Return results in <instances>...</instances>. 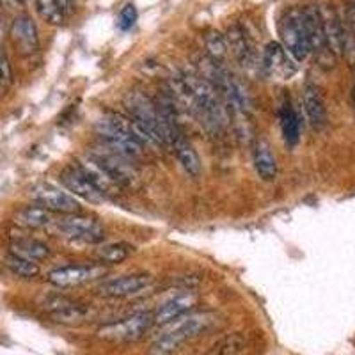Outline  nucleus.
I'll list each match as a JSON object with an SVG mask.
<instances>
[{"label":"nucleus","mask_w":355,"mask_h":355,"mask_svg":"<svg viewBox=\"0 0 355 355\" xmlns=\"http://www.w3.org/2000/svg\"><path fill=\"white\" fill-rule=\"evenodd\" d=\"M155 323V316L148 311H139L133 315L126 316L123 320L109 323L105 327H101L98 331L100 338L110 339V341H123V343H132V341H139L148 334L151 325Z\"/></svg>","instance_id":"39448f33"},{"label":"nucleus","mask_w":355,"mask_h":355,"mask_svg":"<svg viewBox=\"0 0 355 355\" xmlns=\"http://www.w3.org/2000/svg\"><path fill=\"white\" fill-rule=\"evenodd\" d=\"M11 254L20 256L28 261L40 263L50 256V249L46 243L34 239H17L11 242Z\"/></svg>","instance_id":"412c9836"},{"label":"nucleus","mask_w":355,"mask_h":355,"mask_svg":"<svg viewBox=\"0 0 355 355\" xmlns=\"http://www.w3.org/2000/svg\"><path fill=\"white\" fill-rule=\"evenodd\" d=\"M57 234H61L62 239L71 240L77 243H100L105 239V227L98 218L87 217L80 214L64 215L59 220H53L52 226Z\"/></svg>","instance_id":"7ed1b4c3"},{"label":"nucleus","mask_w":355,"mask_h":355,"mask_svg":"<svg viewBox=\"0 0 355 355\" xmlns=\"http://www.w3.org/2000/svg\"><path fill=\"white\" fill-rule=\"evenodd\" d=\"M135 252V247L126 242H112L100 245L94 249V258L100 261V265H117L123 263Z\"/></svg>","instance_id":"aec40b11"},{"label":"nucleus","mask_w":355,"mask_h":355,"mask_svg":"<svg viewBox=\"0 0 355 355\" xmlns=\"http://www.w3.org/2000/svg\"><path fill=\"white\" fill-rule=\"evenodd\" d=\"M4 31H6V27H4V20H2V17H0V37L4 36Z\"/></svg>","instance_id":"c85d7f7f"},{"label":"nucleus","mask_w":355,"mask_h":355,"mask_svg":"<svg viewBox=\"0 0 355 355\" xmlns=\"http://www.w3.org/2000/svg\"><path fill=\"white\" fill-rule=\"evenodd\" d=\"M2 4L8 9H18L21 6V0H2Z\"/></svg>","instance_id":"bb28decb"},{"label":"nucleus","mask_w":355,"mask_h":355,"mask_svg":"<svg viewBox=\"0 0 355 355\" xmlns=\"http://www.w3.org/2000/svg\"><path fill=\"white\" fill-rule=\"evenodd\" d=\"M352 98H354V105H355V85H354V89H352Z\"/></svg>","instance_id":"c756f323"},{"label":"nucleus","mask_w":355,"mask_h":355,"mask_svg":"<svg viewBox=\"0 0 355 355\" xmlns=\"http://www.w3.org/2000/svg\"><path fill=\"white\" fill-rule=\"evenodd\" d=\"M61 183L64 185V189L68 190L69 194H73L75 198L82 199V201L85 202H91V205H100V202L105 201L107 198V196L103 194L87 176H85V173L80 169V166L66 167L61 173Z\"/></svg>","instance_id":"9d476101"},{"label":"nucleus","mask_w":355,"mask_h":355,"mask_svg":"<svg viewBox=\"0 0 355 355\" xmlns=\"http://www.w3.org/2000/svg\"><path fill=\"white\" fill-rule=\"evenodd\" d=\"M323 18V31H325V41H327V49L339 57L343 53V27L345 25L339 21L338 15L332 9H327V12L322 11Z\"/></svg>","instance_id":"a211bd4d"},{"label":"nucleus","mask_w":355,"mask_h":355,"mask_svg":"<svg viewBox=\"0 0 355 355\" xmlns=\"http://www.w3.org/2000/svg\"><path fill=\"white\" fill-rule=\"evenodd\" d=\"M6 266H8L12 274L18 275V277L31 279L34 277V275L40 274V266H37V263L28 261V259L20 258V256H15V254L8 256V259H6Z\"/></svg>","instance_id":"5701e85b"},{"label":"nucleus","mask_w":355,"mask_h":355,"mask_svg":"<svg viewBox=\"0 0 355 355\" xmlns=\"http://www.w3.org/2000/svg\"><path fill=\"white\" fill-rule=\"evenodd\" d=\"M252 162L254 169L263 182H274L277 178L279 166L275 160V155L272 151L270 144L266 141H256L252 146Z\"/></svg>","instance_id":"2eb2a0df"},{"label":"nucleus","mask_w":355,"mask_h":355,"mask_svg":"<svg viewBox=\"0 0 355 355\" xmlns=\"http://www.w3.org/2000/svg\"><path fill=\"white\" fill-rule=\"evenodd\" d=\"M36 9L40 17L50 25H62L64 24V11L61 9L57 0H36Z\"/></svg>","instance_id":"4be33fe9"},{"label":"nucleus","mask_w":355,"mask_h":355,"mask_svg":"<svg viewBox=\"0 0 355 355\" xmlns=\"http://www.w3.org/2000/svg\"><path fill=\"white\" fill-rule=\"evenodd\" d=\"M227 52L234 57V61L239 62L242 68H250L254 64V49L250 44L249 36L243 31L242 25H231L226 33Z\"/></svg>","instance_id":"ddd939ff"},{"label":"nucleus","mask_w":355,"mask_h":355,"mask_svg":"<svg viewBox=\"0 0 355 355\" xmlns=\"http://www.w3.org/2000/svg\"><path fill=\"white\" fill-rule=\"evenodd\" d=\"M33 201L44 210L52 214H80V202L77 198H73L69 192H64L59 187L50 183H40L33 189Z\"/></svg>","instance_id":"0eeeda50"},{"label":"nucleus","mask_w":355,"mask_h":355,"mask_svg":"<svg viewBox=\"0 0 355 355\" xmlns=\"http://www.w3.org/2000/svg\"><path fill=\"white\" fill-rule=\"evenodd\" d=\"M350 21L355 27V0H352L350 2Z\"/></svg>","instance_id":"cd10ccee"},{"label":"nucleus","mask_w":355,"mask_h":355,"mask_svg":"<svg viewBox=\"0 0 355 355\" xmlns=\"http://www.w3.org/2000/svg\"><path fill=\"white\" fill-rule=\"evenodd\" d=\"M261 69L266 77L275 80H290L297 73V61L286 52L283 44L272 41L266 44L263 52Z\"/></svg>","instance_id":"1a4fd4ad"},{"label":"nucleus","mask_w":355,"mask_h":355,"mask_svg":"<svg viewBox=\"0 0 355 355\" xmlns=\"http://www.w3.org/2000/svg\"><path fill=\"white\" fill-rule=\"evenodd\" d=\"M206 50H208V57L218 62L224 61V57L227 55L226 36L217 33V31H211V33L206 34Z\"/></svg>","instance_id":"b1692460"},{"label":"nucleus","mask_w":355,"mask_h":355,"mask_svg":"<svg viewBox=\"0 0 355 355\" xmlns=\"http://www.w3.org/2000/svg\"><path fill=\"white\" fill-rule=\"evenodd\" d=\"M107 275L105 265H68L49 272V281L59 288H73L93 283Z\"/></svg>","instance_id":"6e6552de"},{"label":"nucleus","mask_w":355,"mask_h":355,"mask_svg":"<svg viewBox=\"0 0 355 355\" xmlns=\"http://www.w3.org/2000/svg\"><path fill=\"white\" fill-rule=\"evenodd\" d=\"M302 103L309 125L315 130H322L327 121V109H325V101H323L320 89L316 85L307 84L304 87Z\"/></svg>","instance_id":"4468645a"},{"label":"nucleus","mask_w":355,"mask_h":355,"mask_svg":"<svg viewBox=\"0 0 355 355\" xmlns=\"http://www.w3.org/2000/svg\"><path fill=\"white\" fill-rule=\"evenodd\" d=\"M137 18H139L137 8H135L133 4H126L125 8L119 11V17H117V27L126 33V31L133 28V25L137 24Z\"/></svg>","instance_id":"393cba45"},{"label":"nucleus","mask_w":355,"mask_h":355,"mask_svg":"<svg viewBox=\"0 0 355 355\" xmlns=\"http://www.w3.org/2000/svg\"><path fill=\"white\" fill-rule=\"evenodd\" d=\"M279 123H281V132L290 148H293L300 139V119L297 110L293 109L290 98H284L279 109Z\"/></svg>","instance_id":"dca6fc26"},{"label":"nucleus","mask_w":355,"mask_h":355,"mask_svg":"<svg viewBox=\"0 0 355 355\" xmlns=\"http://www.w3.org/2000/svg\"><path fill=\"white\" fill-rule=\"evenodd\" d=\"M11 82H12L11 64H9V59L4 53V50L0 49V89L9 87Z\"/></svg>","instance_id":"a878e982"},{"label":"nucleus","mask_w":355,"mask_h":355,"mask_svg":"<svg viewBox=\"0 0 355 355\" xmlns=\"http://www.w3.org/2000/svg\"><path fill=\"white\" fill-rule=\"evenodd\" d=\"M87 160L100 171L114 187H132L137 182V174L128 164V158L116 153L110 148H100L89 155Z\"/></svg>","instance_id":"20e7f679"},{"label":"nucleus","mask_w":355,"mask_h":355,"mask_svg":"<svg viewBox=\"0 0 355 355\" xmlns=\"http://www.w3.org/2000/svg\"><path fill=\"white\" fill-rule=\"evenodd\" d=\"M53 214L49 210H44L41 206H28L24 210L18 211L15 215V222L18 226L27 227V230H46L53 224Z\"/></svg>","instance_id":"6ab92c4d"},{"label":"nucleus","mask_w":355,"mask_h":355,"mask_svg":"<svg viewBox=\"0 0 355 355\" xmlns=\"http://www.w3.org/2000/svg\"><path fill=\"white\" fill-rule=\"evenodd\" d=\"M151 284H153V275L150 274L119 275L98 284L96 295L103 299H132L144 293Z\"/></svg>","instance_id":"423d86ee"},{"label":"nucleus","mask_w":355,"mask_h":355,"mask_svg":"<svg viewBox=\"0 0 355 355\" xmlns=\"http://www.w3.org/2000/svg\"><path fill=\"white\" fill-rule=\"evenodd\" d=\"M198 304V291L185 290L182 293L174 295L173 299L162 304L158 311L155 313V323L160 325H167V323L174 322L180 316L189 315V311Z\"/></svg>","instance_id":"9b49d317"},{"label":"nucleus","mask_w":355,"mask_h":355,"mask_svg":"<svg viewBox=\"0 0 355 355\" xmlns=\"http://www.w3.org/2000/svg\"><path fill=\"white\" fill-rule=\"evenodd\" d=\"M171 148H173L174 155H176L178 162L182 164L183 169L190 174V176H199L201 173V160H199V155L196 151V148L183 137L182 133L171 142Z\"/></svg>","instance_id":"f3484780"},{"label":"nucleus","mask_w":355,"mask_h":355,"mask_svg":"<svg viewBox=\"0 0 355 355\" xmlns=\"http://www.w3.org/2000/svg\"><path fill=\"white\" fill-rule=\"evenodd\" d=\"M277 28L279 36L283 40L281 44L295 61H304L313 53L304 9L291 8L286 12H283V17L279 18Z\"/></svg>","instance_id":"f03ea898"},{"label":"nucleus","mask_w":355,"mask_h":355,"mask_svg":"<svg viewBox=\"0 0 355 355\" xmlns=\"http://www.w3.org/2000/svg\"><path fill=\"white\" fill-rule=\"evenodd\" d=\"M214 323V316L210 313H194V315H183L174 322L167 323L171 325L151 348V355H173L185 343L199 338L206 329Z\"/></svg>","instance_id":"f257e3e1"},{"label":"nucleus","mask_w":355,"mask_h":355,"mask_svg":"<svg viewBox=\"0 0 355 355\" xmlns=\"http://www.w3.org/2000/svg\"><path fill=\"white\" fill-rule=\"evenodd\" d=\"M11 40L24 55H31L40 49V36L34 20L28 15H18L11 24Z\"/></svg>","instance_id":"f8f14e48"}]
</instances>
